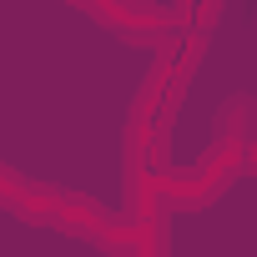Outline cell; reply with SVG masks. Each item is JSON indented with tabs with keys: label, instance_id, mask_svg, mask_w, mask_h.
Returning a JSON list of instances; mask_svg holds the SVG:
<instances>
[{
	"label": "cell",
	"instance_id": "6da1fadb",
	"mask_svg": "<svg viewBox=\"0 0 257 257\" xmlns=\"http://www.w3.org/2000/svg\"><path fill=\"white\" fill-rule=\"evenodd\" d=\"M0 207L26 217V222H66V227H71V212H76V202H66L56 187H41V182L11 172L6 162H0Z\"/></svg>",
	"mask_w": 257,
	"mask_h": 257
},
{
	"label": "cell",
	"instance_id": "7a4b0ae2",
	"mask_svg": "<svg viewBox=\"0 0 257 257\" xmlns=\"http://www.w3.org/2000/svg\"><path fill=\"white\" fill-rule=\"evenodd\" d=\"M71 6H81V11H91V16H101V21H111V16H116V6H121V0H71Z\"/></svg>",
	"mask_w": 257,
	"mask_h": 257
}]
</instances>
